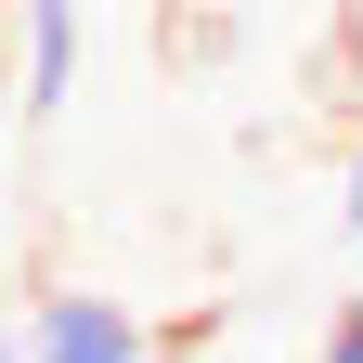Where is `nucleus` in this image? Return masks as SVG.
I'll return each mask as SVG.
<instances>
[{
	"mask_svg": "<svg viewBox=\"0 0 363 363\" xmlns=\"http://www.w3.org/2000/svg\"><path fill=\"white\" fill-rule=\"evenodd\" d=\"M0 143H13V65H0Z\"/></svg>",
	"mask_w": 363,
	"mask_h": 363,
	"instance_id": "obj_5",
	"label": "nucleus"
},
{
	"mask_svg": "<svg viewBox=\"0 0 363 363\" xmlns=\"http://www.w3.org/2000/svg\"><path fill=\"white\" fill-rule=\"evenodd\" d=\"M130 350H156L143 325H130L117 298H78V286H52L26 311V363H130Z\"/></svg>",
	"mask_w": 363,
	"mask_h": 363,
	"instance_id": "obj_1",
	"label": "nucleus"
},
{
	"mask_svg": "<svg viewBox=\"0 0 363 363\" xmlns=\"http://www.w3.org/2000/svg\"><path fill=\"white\" fill-rule=\"evenodd\" d=\"M130 363H169V350H130Z\"/></svg>",
	"mask_w": 363,
	"mask_h": 363,
	"instance_id": "obj_6",
	"label": "nucleus"
},
{
	"mask_svg": "<svg viewBox=\"0 0 363 363\" xmlns=\"http://www.w3.org/2000/svg\"><path fill=\"white\" fill-rule=\"evenodd\" d=\"M337 220L363 234V143H350V169H337Z\"/></svg>",
	"mask_w": 363,
	"mask_h": 363,
	"instance_id": "obj_3",
	"label": "nucleus"
},
{
	"mask_svg": "<svg viewBox=\"0 0 363 363\" xmlns=\"http://www.w3.org/2000/svg\"><path fill=\"white\" fill-rule=\"evenodd\" d=\"M13 117H52L65 104V78H78V0H26L13 13Z\"/></svg>",
	"mask_w": 363,
	"mask_h": 363,
	"instance_id": "obj_2",
	"label": "nucleus"
},
{
	"mask_svg": "<svg viewBox=\"0 0 363 363\" xmlns=\"http://www.w3.org/2000/svg\"><path fill=\"white\" fill-rule=\"evenodd\" d=\"M0 363H13V350H0Z\"/></svg>",
	"mask_w": 363,
	"mask_h": 363,
	"instance_id": "obj_7",
	"label": "nucleus"
},
{
	"mask_svg": "<svg viewBox=\"0 0 363 363\" xmlns=\"http://www.w3.org/2000/svg\"><path fill=\"white\" fill-rule=\"evenodd\" d=\"M325 363H363V311H350V325H337V337H325Z\"/></svg>",
	"mask_w": 363,
	"mask_h": 363,
	"instance_id": "obj_4",
	"label": "nucleus"
}]
</instances>
